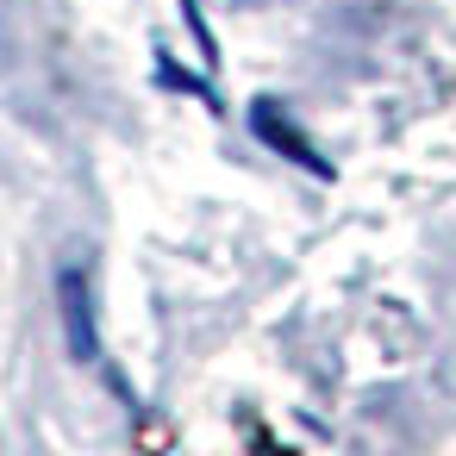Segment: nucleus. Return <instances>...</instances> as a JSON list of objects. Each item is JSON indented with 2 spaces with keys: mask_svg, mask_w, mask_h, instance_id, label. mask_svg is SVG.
<instances>
[{
  "mask_svg": "<svg viewBox=\"0 0 456 456\" xmlns=\"http://www.w3.org/2000/svg\"><path fill=\"white\" fill-rule=\"evenodd\" d=\"M57 313L69 331V356L76 362H101V325H94V294L82 269H57Z\"/></svg>",
  "mask_w": 456,
  "mask_h": 456,
  "instance_id": "f257e3e1",
  "label": "nucleus"
},
{
  "mask_svg": "<svg viewBox=\"0 0 456 456\" xmlns=\"http://www.w3.org/2000/svg\"><path fill=\"white\" fill-rule=\"evenodd\" d=\"M250 132H256L269 151H281L288 163H300L306 175H319V182H331V175H338V169H331V163L306 144V132H294V126L281 119V107H275V101H250Z\"/></svg>",
  "mask_w": 456,
  "mask_h": 456,
  "instance_id": "f03ea898",
  "label": "nucleus"
}]
</instances>
